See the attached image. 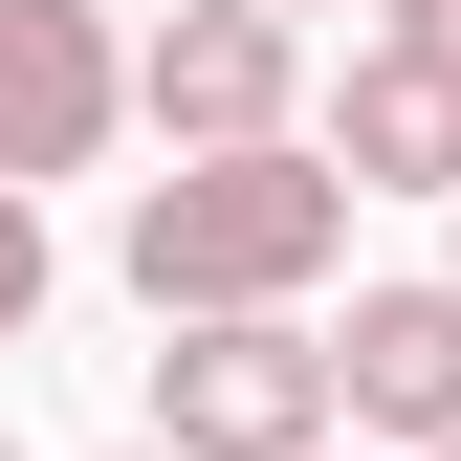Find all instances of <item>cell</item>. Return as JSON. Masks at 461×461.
<instances>
[{
	"label": "cell",
	"mask_w": 461,
	"mask_h": 461,
	"mask_svg": "<svg viewBox=\"0 0 461 461\" xmlns=\"http://www.w3.org/2000/svg\"><path fill=\"white\" fill-rule=\"evenodd\" d=\"M110 264H132V308H154V330H220V308H308V285L352 264V176H330L308 132H264V154H176V176H132Z\"/></svg>",
	"instance_id": "cell-1"
},
{
	"label": "cell",
	"mask_w": 461,
	"mask_h": 461,
	"mask_svg": "<svg viewBox=\"0 0 461 461\" xmlns=\"http://www.w3.org/2000/svg\"><path fill=\"white\" fill-rule=\"evenodd\" d=\"M154 461H330V352L308 308H220L154 352Z\"/></svg>",
	"instance_id": "cell-2"
},
{
	"label": "cell",
	"mask_w": 461,
	"mask_h": 461,
	"mask_svg": "<svg viewBox=\"0 0 461 461\" xmlns=\"http://www.w3.org/2000/svg\"><path fill=\"white\" fill-rule=\"evenodd\" d=\"M132 110H154V154H264V132H308V23L176 0V23L132 44Z\"/></svg>",
	"instance_id": "cell-3"
},
{
	"label": "cell",
	"mask_w": 461,
	"mask_h": 461,
	"mask_svg": "<svg viewBox=\"0 0 461 461\" xmlns=\"http://www.w3.org/2000/svg\"><path fill=\"white\" fill-rule=\"evenodd\" d=\"M110 132H132V44H110V0H0V198L88 176Z\"/></svg>",
	"instance_id": "cell-4"
},
{
	"label": "cell",
	"mask_w": 461,
	"mask_h": 461,
	"mask_svg": "<svg viewBox=\"0 0 461 461\" xmlns=\"http://www.w3.org/2000/svg\"><path fill=\"white\" fill-rule=\"evenodd\" d=\"M330 352V439H461V285H352V330H308Z\"/></svg>",
	"instance_id": "cell-5"
},
{
	"label": "cell",
	"mask_w": 461,
	"mask_h": 461,
	"mask_svg": "<svg viewBox=\"0 0 461 461\" xmlns=\"http://www.w3.org/2000/svg\"><path fill=\"white\" fill-rule=\"evenodd\" d=\"M308 154H330L352 198H461V88L395 67V44H352V88L308 110Z\"/></svg>",
	"instance_id": "cell-6"
},
{
	"label": "cell",
	"mask_w": 461,
	"mask_h": 461,
	"mask_svg": "<svg viewBox=\"0 0 461 461\" xmlns=\"http://www.w3.org/2000/svg\"><path fill=\"white\" fill-rule=\"evenodd\" d=\"M44 330V198H0V352Z\"/></svg>",
	"instance_id": "cell-7"
},
{
	"label": "cell",
	"mask_w": 461,
	"mask_h": 461,
	"mask_svg": "<svg viewBox=\"0 0 461 461\" xmlns=\"http://www.w3.org/2000/svg\"><path fill=\"white\" fill-rule=\"evenodd\" d=\"M374 44H395V67H439V88H461V0H374Z\"/></svg>",
	"instance_id": "cell-8"
},
{
	"label": "cell",
	"mask_w": 461,
	"mask_h": 461,
	"mask_svg": "<svg viewBox=\"0 0 461 461\" xmlns=\"http://www.w3.org/2000/svg\"><path fill=\"white\" fill-rule=\"evenodd\" d=\"M264 23H330V0H264Z\"/></svg>",
	"instance_id": "cell-9"
},
{
	"label": "cell",
	"mask_w": 461,
	"mask_h": 461,
	"mask_svg": "<svg viewBox=\"0 0 461 461\" xmlns=\"http://www.w3.org/2000/svg\"><path fill=\"white\" fill-rule=\"evenodd\" d=\"M330 461H352V439H330Z\"/></svg>",
	"instance_id": "cell-10"
},
{
	"label": "cell",
	"mask_w": 461,
	"mask_h": 461,
	"mask_svg": "<svg viewBox=\"0 0 461 461\" xmlns=\"http://www.w3.org/2000/svg\"><path fill=\"white\" fill-rule=\"evenodd\" d=\"M0 461H23V439H0Z\"/></svg>",
	"instance_id": "cell-11"
},
{
	"label": "cell",
	"mask_w": 461,
	"mask_h": 461,
	"mask_svg": "<svg viewBox=\"0 0 461 461\" xmlns=\"http://www.w3.org/2000/svg\"><path fill=\"white\" fill-rule=\"evenodd\" d=\"M439 285H461V264H439Z\"/></svg>",
	"instance_id": "cell-12"
},
{
	"label": "cell",
	"mask_w": 461,
	"mask_h": 461,
	"mask_svg": "<svg viewBox=\"0 0 461 461\" xmlns=\"http://www.w3.org/2000/svg\"><path fill=\"white\" fill-rule=\"evenodd\" d=\"M132 461H154V439H132Z\"/></svg>",
	"instance_id": "cell-13"
},
{
	"label": "cell",
	"mask_w": 461,
	"mask_h": 461,
	"mask_svg": "<svg viewBox=\"0 0 461 461\" xmlns=\"http://www.w3.org/2000/svg\"><path fill=\"white\" fill-rule=\"evenodd\" d=\"M439 461H461V439H439Z\"/></svg>",
	"instance_id": "cell-14"
}]
</instances>
